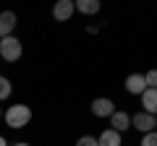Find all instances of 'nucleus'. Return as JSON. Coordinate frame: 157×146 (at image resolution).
<instances>
[{
    "mask_svg": "<svg viewBox=\"0 0 157 146\" xmlns=\"http://www.w3.org/2000/svg\"><path fill=\"white\" fill-rule=\"evenodd\" d=\"M3 120L11 130H21L32 123V107L29 104H11L8 110H3Z\"/></svg>",
    "mask_w": 157,
    "mask_h": 146,
    "instance_id": "f257e3e1",
    "label": "nucleus"
},
{
    "mask_svg": "<svg viewBox=\"0 0 157 146\" xmlns=\"http://www.w3.org/2000/svg\"><path fill=\"white\" fill-rule=\"evenodd\" d=\"M21 55H24V45H21V39H18L16 34L0 39V57H3L6 63H18Z\"/></svg>",
    "mask_w": 157,
    "mask_h": 146,
    "instance_id": "f03ea898",
    "label": "nucleus"
},
{
    "mask_svg": "<svg viewBox=\"0 0 157 146\" xmlns=\"http://www.w3.org/2000/svg\"><path fill=\"white\" fill-rule=\"evenodd\" d=\"M155 125H157V118H155V115H149V112H136V115H131V128L139 130V133H152Z\"/></svg>",
    "mask_w": 157,
    "mask_h": 146,
    "instance_id": "7ed1b4c3",
    "label": "nucleus"
},
{
    "mask_svg": "<svg viewBox=\"0 0 157 146\" xmlns=\"http://www.w3.org/2000/svg\"><path fill=\"white\" fill-rule=\"evenodd\" d=\"M89 110H92V115H94V118H110L118 107H115V102H113L110 97H97V99L92 102Z\"/></svg>",
    "mask_w": 157,
    "mask_h": 146,
    "instance_id": "20e7f679",
    "label": "nucleus"
},
{
    "mask_svg": "<svg viewBox=\"0 0 157 146\" xmlns=\"http://www.w3.org/2000/svg\"><path fill=\"white\" fill-rule=\"evenodd\" d=\"M18 26V16L13 11H0V39H6V37H13Z\"/></svg>",
    "mask_w": 157,
    "mask_h": 146,
    "instance_id": "39448f33",
    "label": "nucleus"
},
{
    "mask_svg": "<svg viewBox=\"0 0 157 146\" xmlns=\"http://www.w3.org/2000/svg\"><path fill=\"white\" fill-rule=\"evenodd\" d=\"M107 120H110V130H115V133H121V136L131 128V115L126 112V110H115Z\"/></svg>",
    "mask_w": 157,
    "mask_h": 146,
    "instance_id": "423d86ee",
    "label": "nucleus"
},
{
    "mask_svg": "<svg viewBox=\"0 0 157 146\" xmlns=\"http://www.w3.org/2000/svg\"><path fill=\"white\" fill-rule=\"evenodd\" d=\"M73 0H58L55 5H52V18H55L58 24H66V21H71V16H73Z\"/></svg>",
    "mask_w": 157,
    "mask_h": 146,
    "instance_id": "0eeeda50",
    "label": "nucleus"
},
{
    "mask_svg": "<svg viewBox=\"0 0 157 146\" xmlns=\"http://www.w3.org/2000/svg\"><path fill=\"white\" fill-rule=\"evenodd\" d=\"M123 86H126V91H128V94L141 97V91L147 89V84H144V73H128Z\"/></svg>",
    "mask_w": 157,
    "mask_h": 146,
    "instance_id": "6e6552de",
    "label": "nucleus"
},
{
    "mask_svg": "<svg viewBox=\"0 0 157 146\" xmlns=\"http://www.w3.org/2000/svg\"><path fill=\"white\" fill-rule=\"evenodd\" d=\"M73 11L84 13V16H94V13L102 11V5H100V0H76L73 3Z\"/></svg>",
    "mask_w": 157,
    "mask_h": 146,
    "instance_id": "1a4fd4ad",
    "label": "nucleus"
},
{
    "mask_svg": "<svg viewBox=\"0 0 157 146\" xmlns=\"http://www.w3.org/2000/svg\"><path fill=\"white\" fill-rule=\"evenodd\" d=\"M141 112H149V115H155L157 112V89H144L141 91Z\"/></svg>",
    "mask_w": 157,
    "mask_h": 146,
    "instance_id": "9d476101",
    "label": "nucleus"
},
{
    "mask_svg": "<svg viewBox=\"0 0 157 146\" xmlns=\"http://www.w3.org/2000/svg\"><path fill=\"white\" fill-rule=\"evenodd\" d=\"M97 144L100 146H123V136L115 133V130H110V128H105L100 133V138H97Z\"/></svg>",
    "mask_w": 157,
    "mask_h": 146,
    "instance_id": "9b49d317",
    "label": "nucleus"
},
{
    "mask_svg": "<svg viewBox=\"0 0 157 146\" xmlns=\"http://www.w3.org/2000/svg\"><path fill=\"white\" fill-rule=\"evenodd\" d=\"M11 91H13V84H11V78L0 73V102H3V99H8V97H11Z\"/></svg>",
    "mask_w": 157,
    "mask_h": 146,
    "instance_id": "f8f14e48",
    "label": "nucleus"
},
{
    "mask_svg": "<svg viewBox=\"0 0 157 146\" xmlns=\"http://www.w3.org/2000/svg\"><path fill=\"white\" fill-rule=\"evenodd\" d=\"M144 84H147V89H157V73L155 71H147L144 73Z\"/></svg>",
    "mask_w": 157,
    "mask_h": 146,
    "instance_id": "ddd939ff",
    "label": "nucleus"
},
{
    "mask_svg": "<svg viewBox=\"0 0 157 146\" xmlns=\"http://www.w3.org/2000/svg\"><path fill=\"white\" fill-rule=\"evenodd\" d=\"M76 146H100V144H97V138H94V136H78Z\"/></svg>",
    "mask_w": 157,
    "mask_h": 146,
    "instance_id": "4468645a",
    "label": "nucleus"
},
{
    "mask_svg": "<svg viewBox=\"0 0 157 146\" xmlns=\"http://www.w3.org/2000/svg\"><path fill=\"white\" fill-rule=\"evenodd\" d=\"M141 146H157V133H155V130L141 136Z\"/></svg>",
    "mask_w": 157,
    "mask_h": 146,
    "instance_id": "2eb2a0df",
    "label": "nucleus"
},
{
    "mask_svg": "<svg viewBox=\"0 0 157 146\" xmlns=\"http://www.w3.org/2000/svg\"><path fill=\"white\" fill-rule=\"evenodd\" d=\"M8 146H32V144H26V141H16V144H8Z\"/></svg>",
    "mask_w": 157,
    "mask_h": 146,
    "instance_id": "dca6fc26",
    "label": "nucleus"
},
{
    "mask_svg": "<svg viewBox=\"0 0 157 146\" xmlns=\"http://www.w3.org/2000/svg\"><path fill=\"white\" fill-rule=\"evenodd\" d=\"M0 146H8V138H6V136H0Z\"/></svg>",
    "mask_w": 157,
    "mask_h": 146,
    "instance_id": "f3484780",
    "label": "nucleus"
},
{
    "mask_svg": "<svg viewBox=\"0 0 157 146\" xmlns=\"http://www.w3.org/2000/svg\"><path fill=\"white\" fill-rule=\"evenodd\" d=\"M0 120H3V110H0Z\"/></svg>",
    "mask_w": 157,
    "mask_h": 146,
    "instance_id": "a211bd4d",
    "label": "nucleus"
},
{
    "mask_svg": "<svg viewBox=\"0 0 157 146\" xmlns=\"http://www.w3.org/2000/svg\"><path fill=\"white\" fill-rule=\"evenodd\" d=\"M123 146H126V144H123Z\"/></svg>",
    "mask_w": 157,
    "mask_h": 146,
    "instance_id": "6ab92c4d",
    "label": "nucleus"
}]
</instances>
